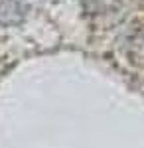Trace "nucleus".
<instances>
[{
	"mask_svg": "<svg viewBox=\"0 0 144 148\" xmlns=\"http://www.w3.org/2000/svg\"><path fill=\"white\" fill-rule=\"evenodd\" d=\"M26 16V8L20 0H0V26H16Z\"/></svg>",
	"mask_w": 144,
	"mask_h": 148,
	"instance_id": "f257e3e1",
	"label": "nucleus"
}]
</instances>
